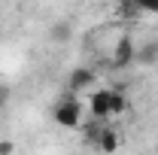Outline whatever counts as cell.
Here are the masks:
<instances>
[{
    "label": "cell",
    "mask_w": 158,
    "mask_h": 155,
    "mask_svg": "<svg viewBox=\"0 0 158 155\" xmlns=\"http://www.w3.org/2000/svg\"><path fill=\"white\" fill-rule=\"evenodd\" d=\"M6 100H9V88H6V85H0V110L6 107Z\"/></svg>",
    "instance_id": "cell-11"
},
{
    "label": "cell",
    "mask_w": 158,
    "mask_h": 155,
    "mask_svg": "<svg viewBox=\"0 0 158 155\" xmlns=\"http://www.w3.org/2000/svg\"><path fill=\"white\" fill-rule=\"evenodd\" d=\"M15 152V143L12 140H0V155H12Z\"/></svg>",
    "instance_id": "cell-10"
},
{
    "label": "cell",
    "mask_w": 158,
    "mask_h": 155,
    "mask_svg": "<svg viewBox=\"0 0 158 155\" xmlns=\"http://www.w3.org/2000/svg\"><path fill=\"white\" fill-rule=\"evenodd\" d=\"M137 61L140 64H155L158 61V43H146L137 49Z\"/></svg>",
    "instance_id": "cell-8"
},
{
    "label": "cell",
    "mask_w": 158,
    "mask_h": 155,
    "mask_svg": "<svg viewBox=\"0 0 158 155\" xmlns=\"http://www.w3.org/2000/svg\"><path fill=\"white\" fill-rule=\"evenodd\" d=\"M106 103H110V119L128 113V94L122 88H106Z\"/></svg>",
    "instance_id": "cell-5"
},
{
    "label": "cell",
    "mask_w": 158,
    "mask_h": 155,
    "mask_svg": "<svg viewBox=\"0 0 158 155\" xmlns=\"http://www.w3.org/2000/svg\"><path fill=\"white\" fill-rule=\"evenodd\" d=\"M49 34H52V40H67V37H70V24H64V21H61V24H55Z\"/></svg>",
    "instance_id": "cell-9"
},
{
    "label": "cell",
    "mask_w": 158,
    "mask_h": 155,
    "mask_svg": "<svg viewBox=\"0 0 158 155\" xmlns=\"http://www.w3.org/2000/svg\"><path fill=\"white\" fill-rule=\"evenodd\" d=\"M88 113L94 122H106L110 119V103H106V88H94L88 94Z\"/></svg>",
    "instance_id": "cell-4"
},
{
    "label": "cell",
    "mask_w": 158,
    "mask_h": 155,
    "mask_svg": "<svg viewBox=\"0 0 158 155\" xmlns=\"http://www.w3.org/2000/svg\"><path fill=\"white\" fill-rule=\"evenodd\" d=\"M137 61V43L131 34H118L116 46L110 49V67L113 70H128L131 64Z\"/></svg>",
    "instance_id": "cell-2"
},
{
    "label": "cell",
    "mask_w": 158,
    "mask_h": 155,
    "mask_svg": "<svg viewBox=\"0 0 158 155\" xmlns=\"http://www.w3.org/2000/svg\"><path fill=\"white\" fill-rule=\"evenodd\" d=\"M116 12H118V19H125V21H137V19H143V15H146L143 3H134V0H128V3H118Z\"/></svg>",
    "instance_id": "cell-6"
},
{
    "label": "cell",
    "mask_w": 158,
    "mask_h": 155,
    "mask_svg": "<svg viewBox=\"0 0 158 155\" xmlns=\"http://www.w3.org/2000/svg\"><path fill=\"white\" fill-rule=\"evenodd\" d=\"M118 146H122V137H118L116 131L106 125V131L100 134V140H98V146H94V149H100V152H106V155H110V152H116Z\"/></svg>",
    "instance_id": "cell-7"
},
{
    "label": "cell",
    "mask_w": 158,
    "mask_h": 155,
    "mask_svg": "<svg viewBox=\"0 0 158 155\" xmlns=\"http://www.w3.org/2000/svg\"><path fill=\"white\" fill-rule=\"evenodd\" d=\"M52 116H55V122H58L61 128H82V122H85V110H82V103H79L73 94H64L55 103V110H52Z\"/></svg>",
    "instance_id": "cell-1"
},
{
    "label": "cell",
    "mask_w": 158,
    "mask_h": 155,
    "mask_svg": "<svg viewBox=\"0 0 158 155\" xmlns=\"http://www.w3.org/2000/svg\"><path fill=\"white\" fill-rule=\"evenodd\" d=\"M94 82H98V73L91 70V67H76L73 73H70V79H67V94H91L94 91Z\"/></svg>",
    "instance_id": "cell-3"
}]
</instances>
